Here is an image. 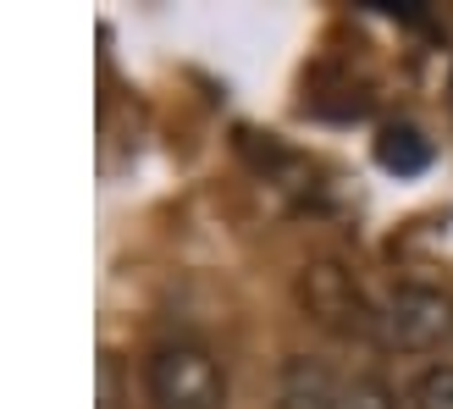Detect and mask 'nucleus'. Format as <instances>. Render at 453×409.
<instances>
[{"label": "nucleus", "instance_id": "obj_3", "mask_svg": "<svg viewBox=\"0 0 453 409\" xmlns=\"http://www.w3.org/2000/svg\"><path fill=\"white\" fill-rule=\"evenodd\" d=\"M299 305L310 310L315 327H326L337 337H376V299H365L349 266L337 260H310L299 271Z\"/></svg>", "mask_w": 453, "mask_h": 409}, {"label": "nucleus", "instance_id": "obj_6", "mask_svg": "<svg viewBox=\"0 0 453 409\" xmlns=\"http://www.w3.org/2000/svg\"><path fill=\"white\" fill-rule=\"evenodd\" d=\"M332 409H398V393L371 371H343L337 393H332Z\"/></svg>", "mask_w": 453, "mask_h": 409}, {"label": "nucleus", "instance_id": "obj_2", "mask_svg": "<svg viewBox=\"0 0 453 409\" xmlns=\"http://www.w3.org/2000/svg\"><path fill=\"white\" fill-rule=\"evenodd\" d=\"M453 337V299L426 282H398L376 299V337L393 354H432Z\"/></svg>", "mask_w": 453, "mask_h": 409}, {"label": "nucleus", "instance_id": "obj_4", "mask_svg": "<svg viewBox=\"0 0 453 409\" xmlns=\"http://www.w3.org/2000/svg\"><path fill=\"white\" fill-rule=\"evenodd\" d=\"M337 366L326 359H310V354H293L282 376H277V409H332V393H337Z\"/></svg>", "mask_w": 453, "mask_h": 409}, {"label": "nucleus", "instance_id": "obj_7", "mask_svg": "<svg viewBox=\"0 0 453 409\" xmlns=\"http://www.w3.org/2000/svg\"><path fill=\"white\" fill-rule=\"evenodd\" d=\"M415 409H453V366H437V371H426L415 382V393H410Z\"/></svg>", "mask_w": 453, "mask_h": 409}, {"label": "nucleus", "instance_id": "obj_1", "mask_svg": "<svg viewBox=\"0 0 453 409\" xmlns=\"http://www.w3.org/2000/svg\"><path fill=\"white\" fill-rule=\"evenodd\" d=\"M144 388L155 409H226V371L205 343H161L144 359Z\"/></svg>", "mask_w": 453, "mask_h": 409}, {"label": "nucleus", "instance_id": "obj_5", "mask_svg": "<svg viewBox=\"0 0 453 409\" xmlns=\"http://www.w3.org/2000/svg\"><path fill=\"white\" fill-rule=\"evenodd\" d=\"M376 161L388 172H398V177H420L426 166H432V139H420L415 127H381Z\"/></svg>", "mask_w": 453, "mask_h": 409}]
</instances>
